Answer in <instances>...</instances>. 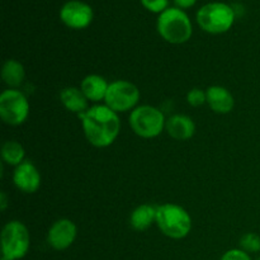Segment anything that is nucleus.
Returning <instances> with one entry per match:
<instances>
[{
    "label": "nucleus",
    "instance_id": "nucleus-1",
    "mask_svg": "<svg viewBox=\"0 0 260 260\" xmlns=\"http://www.w3.org/2000/svg\"><path fill=\"white\" fill-rule=\"evenodd\" d=\"M83 122L85 136L91 145L107 147L113 144L121 128V122L113 109L108 106H94L79 114Z\"/></svg>",
    "mask_w": 260,
    "mask_h": 260
},
{
    "label": "nucleus",
    "instance_id": "nucleus-2",
    "mask_svg": "<svg viewBox=\"0 0 260 260\" xmlns=\"http://www.w3.org/2000/svg\"><path fill=\"white\" fill-rule=\"evenodd\" d=\"M157 30L170 43H184L192 36V24L188 15L179 8H169L160 14Z\"/></svg>",
    "mask_w": 260,
    "mask_h": 260
},
{
    "label": "nucleus",
    "instance_id": "nucleus-3",
    "mask_svg": "<svg viewBox=\"0 0 260 260\" xmlns=\"http://www.w3.org/2000/svg\"><path fill=\"white\" fill-rule=\"evenodd\" d=\"M156 223L164 235L172 239H183L192 229V220L187 211L177 205L156 207Z\"/></svg>",
    "mask_w": 260,
    "mask_h": 260
},
{
    "label": "nucleus",
    "instance_id": "nucleus-4",
    "mask_svg": "<svg viewBox=\"0 0 260 260\" xmlns=\"http://www.w3.org/2000/svg\"><path fill=\"white\" fill-rule=\"evenodd\" d=\"M235 19V12L223 3H210L198 10L197 22L208 33H223L229 30Z\"/></svg>",
    "mask_w": 260,
    "mask_h": 260
},
{
    "label": "nucleus",
    "instance_id": "nucleus-5",
    "mask_svg": "<svg viewBox=\"0 0 260 260\" xmlns=\"http://www.w3.org/2000/svg\"><path fill=\"white\" fill-rule=\"evenodd\" d=\"M30 238L27 228L19 221H10L2 231V253L12 260L22 259L29 249Z\"/></svg>",
    "mask_w": 260,
    "mask_h": 260
},
{
    "label": "nucleus",
    "instance_id": "nucleus-6",
    "mask_svg": "<svg viewBox=\"0 0 260 260\" xmlns=\"http://www.w3.org/2000/svg\"><path fill=\"white\" fill-rule=\"evenodd\" d=\"M129 124L139 136L151 139L161 134L165 126V118L162 112L155 107L141 106L132 111Z\"/></svg>",
    "mask_w": 260,
    "mask_h": 260
},
{
    "label": "nucleus",
    "instance_id": "nucleus-7",
    "mask_svg": "<svg viewBox=\"0 0 260 260\" xmlns=\"http://www.w3.org/2000/svg\"><path fill=\"white\" fill-rule=\"evenodd\" d=\"M29 104L24 94L15 89L3 91L0 95V117L12 126L23 123L27 119Z\"/></svg>",
    "mask_w": 260,
    "mask_h": 260
},
{
    "label": "nucleus",
    "instance_id": "nucleus-8",
    "mask_svg": "<svg viewBox=\"0 0 260 260\" xmlns=\"http://www.w3.org/2000/svg\"><path fill=\"white\" fill-rule=\"evenodd\" d=\"M139 98L140 91L136 85L126 80H117L109 84L104 99L114 112H126L136 106Z\"/></svg>",
    "mask_w": 260,
    "mask_h": 260
},
{
    "label": "nucleus",
    "instance_id": "nucleus-9",
    "mask_svg": "<svg viewBox=\"0 0 260 260\" xmlns=\"http://www.w3.org/2000/svg\"><path fill=\"white\" fill-rule=\"evenodd\" d=\"M60 18L68 27L74 29H83L88 27L93 20V10L85 3L71 0L61 8Z\"/></svg>",
    "mask_w": 260,
    "mask_h": 260
},
{
    "label": "nucleus",
    "instance_id": "nucleus-10",
    "mask_svg": "<svg viewBox=\"0 0 260 260\" xmlns=\"http://www.w3.org/2000/svg\"><path fill=\"white\" fill-rule=\"evenodd\" d=\"M76 238V226L73 221L62 220L56 221L48 231L47 241L56 250H65Z\"/></svg>",
    "mask_w": 260,
    "mask_h": 260
},
{
    "label": "nucleus",
    "instance_id": "nucleus-11",
    "mask_svg": "<svg viewBox=\"0 0 260 260\" xmlns=\"http://www.w3.org/2000/svg\"><path fill=\"white\" fill-rule=\"evenodd\" d=\"M14 184L24 193H35L41 185V175L30 161H23L18 165L13 175Z\"/></svg>",
    "mask_w": 260,
    "mask_h": 260
},
{
    "label": "nucleus",
    "instance_id": "nucleus-12",
    "mask_svg": "<svg viewBox=\"0 0 260 260\" xmlns=\"http://www.w3.org/2000/svg\"><path fill=\"white\" fill-rule=\"evenodd\" d=\"M207 103L210 104L211 109L217 113H229L234 108V96L231 95L228 89L222 86H211L206 91Z\"/></svg>",
    "mask_w": 260,
    "mask_h": 260
},
{
    "label": "nucleus",
    "instance_id": "nucleus-13",
    "mask_svg": "<svg viewBox=\"0 0 260 260\" xmlns=\"http://www.w3.org/2000/svg\"><path fill=\"white\" fill-rule=\"evenodd\" d=\"M167 131L173 139L183 141V140L190 139L194 135L196 124L188 116L175 114L168 119Z\"/></svg>",
    "mask_w": 260,
    "mask_h": 260
},
{
    "label": "nucleus",
    "instance_id": "nucleus-14",
    "mask_svg": "<svg viewBox=\"0 0 260 260\" xmlns=\"http://www.w3.org/2000/svg\"><path fill=\"white\" fill-rule=\"evenodd\" d=\"M108 84L106 79L99 75H88L81 81V91L88 101L99 102L106 98Z\"/></svg>",
    "mask_w": 260,
    "mask_h": 260
},
{
    "label": "nucleus",
    "instance_id": "nucleus-15",
    "mask_svg": "<svg viewBox=\"0 0 260 260\" xmlns=\"http://www.w3.org/2000/svg\"><path fill=\"white\" fill-rule=\"evenodd\" d=\"M61 102L69 111L81 114L88 111V99L78 88H65L60 94Z\"/></svg>",
    "mask_w": 260,
    "mask_h": 260
},
{
    "label": "nucleus",
    "instance_id": "nucleus-16",
    "mask_svg": "<svg viewBox=\"0 0 260 260\" xmlns=\"http://www.w3.org/2000/svg\"><path fill=\"white\" fill-rule=\"evenodd\" d=\"M156 220V207L151 205H142L137 207L131 215V225L135 230H147Z\"/></svg>",
    "mask_w": 260,
    "mask_h": 260
},
{
    "label": "nucleus",
    "instance_id": "nucleus-17",
    "mask_svg": "<svg viewBox=\"0 0 260 260\" xmlns=\"http://www.w3.org/2000/svg\"><path fill=\"white\" fill-rule=\"evenodd\" d=\"M3 80L9 86H19L24 80V68L17 60H8L2 70Z\"/></svg>",
    "mask_w": 260,
    "mask_h": 260
},
{
    "label": "nucleus",
    "instance_id": "nucleus-18",
    "mask_svg": "<svg viewBox=\"0 0 260 260\" xmlns=\"http://www.w3.org/2000/svg\"><path fill=\"white\" fill-rule=\"evenodd\" d=\"M2 156L10 165H20L24 159V149L17 141H7L2 147Z\"/></svg>",
    "mask_w": 260,
    "mask_h": 260
},
{
    "label": "nucleus",
    "instance_id": "nucleus-19",
    "mask_svg": "<svg viewBox=\"0 0 260 260\" xmlns=\"http://www.w3.org/2000/svg\"><path fill=\"white\" fill-rule=\"evenodd\" d=\"M240 246L246 253H258L260 251V236L253 233L246 234L241 238Z\"/></svg>",
    "mask_w": 260,
    "mask_h": 260
},
{
    "label": "nucleus",
    "instance_id": "nucleus-20",
    "mask_svg": "<svg viewBox=\"0 0 260 260\" xmlns=\"http://www.w3.org/2000/svg\"><path fill=\"white\" fill-rule=\"evenodd\" d=\"M187 99L188 103L193 107H200L202 106L205 102H207L206 93H203V90H201V89H192V90L188 93Z\"/></svg>",
    "mask_w": 260,
    "mask_h": 260
},
{
    "label": "nucleus",
    "instance_id": "nucleus-21",
    "mask_svg": "<svg viewBox=\"0 0 260 260\" xmlns=\"http://www.w3.org/2000/svg\"><path fill=\"white\" fill-rule=\"evenodd\" d=\"M142 5L146 8L147 10L154 13H162L167 10L168 0H141Z\"/></svg>",
    "mask_w": 260,
    "mask_h": 260
},
{
    "label": "nucleus",
    "instance_id": "nucleus-22",
    "mask_svg": "<svg viewBox=\"0 0 260 260\" xmlns=\"http://www.w3.org/2000/svg\"><path fill=\"white\" fill-rule=\"evenodd\" d=\"M221 260H251L249 254L244 251L243 249H233V250L226 251L222 255Z\"/></svg>",
    "mask_w": 260,
    "mask_h": 260
},
{
    "label": "nucleus",
    "instance_id": "nucleus-23",
    "mask_svg": "<svg viewBox=\"0 0 260 260\" xmlns=\"http://www.w3.org/2000/svg\"><path fill=\"white\" fill-rule=\"evenodd\" d=\"M196 2H197V0H174L175 4H177L179 8H183V9H185V8H190L192 5L196 4Z\"/></svg>",
    "mask_w": 260,
    "mask_h": 260
},
{
    "label": "nucleus",
    "instance_id": "nucleus-24",
    "mask_svg": "<svg viewBox=\"0 0 260 260\" xmlns=\"http://www.w3.org/2000/svg\"><path fill=\"white\" fill-rule=\"evenodd\" d=\"M0 198H2V202H0V210L5 211V208H7L8 203H7V196H5L4 192L0 193Z\"/></svg>",
    "mask_w": 260,
    "mask_h": 260
},
{
    "label": "nucleus",
    "instance_id": "nucleus-25",
    "mask_svg": "<svg viewBox=\"0 0 260 260\" xmlns=\"http://www.w3.org/2000/svg\"><path fill=\"white\" fill-rule=\"evenodd\" d=\"M2 260H12V259H9V258H7V256L3 255V256H2Z\"/></svg>",
    "mask_w": 260,
    "mask_h": 260
},
{
    "label": "nucleus",
    "instance_id": "nucleus-26",
    "mask_svg": "<svg viewBox=\"0 0 260 260\" xmlns=\"http://www.w3.org/2000/svg\"><path fill=\"white\" fill-rule=\"evenodd\" d=\"M256 260H260V259H256Z\"/></svg>",
    "mask_w": 260,
    "mask_h": 260
}]
</instances>
